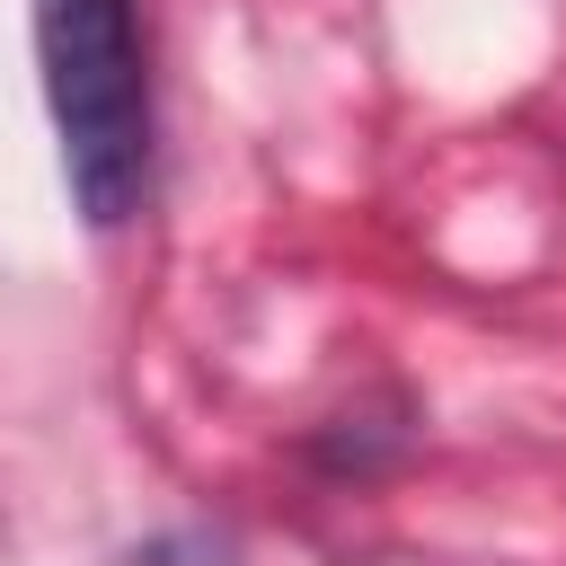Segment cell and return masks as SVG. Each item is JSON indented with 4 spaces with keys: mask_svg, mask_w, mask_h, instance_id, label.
Here are the masks:
<instances>
[{
    "mask_svg": "<svg viewBox=\"0 0 566 566\" xmlns=\"http://www.w3.org/2000/svg\"><path fill=\"white\" fill-rule=\"evenodd\" d=\"M35 53L71 203L88 230H124L150 195V71L133 0H35Z\"/></svg>",
    "mask_w": 566,
    "mask_h": 566,
    "instance_id": "1",
    "label": "cell"
}]
</instances>
